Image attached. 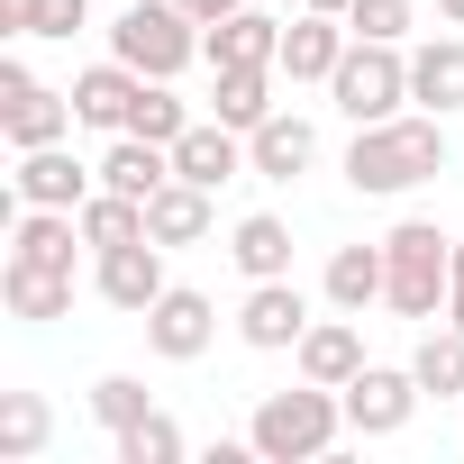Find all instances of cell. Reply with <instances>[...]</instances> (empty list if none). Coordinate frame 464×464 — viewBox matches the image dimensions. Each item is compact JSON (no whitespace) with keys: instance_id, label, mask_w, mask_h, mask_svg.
<instances>
[{"instance_id":"cell-21","label":"cell","mask_w":464,"mask_h":464,"mask_svg":"<svg viewBox=\"0 0 464 464\" xmlns=\"http://www.w3.org/2000/svg\"><path fill=\"white\" fill-rule=\"evenodd\" d=\"M209 64H283V19L265 10H227L209 28Z\"/></svg>"},{"instance_id":"cell-38","label":"cell","mask_w":464,"mask_h":464,"mask_svg":"<svg viewBox=\"0 0 464 464\" xmlns=\"http://www.w3.org/2000/svg\"><path fill=\"white\" fill-rule=\"evenodd\" d=\"M437 10H446V28H464V0H437Z\"/></svg>"},{"instance_id":"cell-10","label":"cell","mask_w":464,"mask_h":464,"mask_svg":"<svg viewBox=\"0 0 464 464\" xmlns=\"http://www.w3.org/2000/svg\"><path fill=\"white\" fill-rule=\"evenodd\" d=\"M301 328H310V301H301V283H292V274L256 283V292H246V310H237V337H246L256 355H283V346H301Z\"/></svg>"},{"instance_id":"cell-16","label":"cell","mask_w":464,"mask_h":464,"mask_svg":"<svg viewBox=\"0 0 464 464\" xmlns=\"http://www.w3.org/2000/svg\"><path fill=\"white\" fill-rule=\"evenodd\" d=\"M164 182H173V146H155V137L119 128V146L101 155V191H128V200H155Z\"/></svg>"},{"instance_id":"cell-7","label":"cell","mask_w":464,"mask_h":464,"mask_svg":"<svg viewBox=\"0 0 464 464\" xmlns=\"http://www.w3.org/2000/svg\"><path fill=\"white\" fill-rule=\"evenodd\" d=\"M10 191H19L28 209H82V200L101 191V164H73V146H64V137H55V146H19Z\"/></svg>"},{"instance_id":"cell-17","label":"cell","mask_w":464,"mask_h":464,"mask_svg":"<svg viewBox=\"0 0 464 464\" xmlns=\"http://www.w3.org/2000/svg\"><path fill=\"white\" fill-rule=\"evenodd\" d=\"M137 82H146V73H137V64H119V55H110V64H92V73H73V119H82V128H128Z\"/></svg>"},{"instance_id":"cell-20","label":"cell","mask_w":464,"mask_h":464,"mask_svg":"<svg viewBox=\"0 0 464 464\" xmlns=\"http://www.w3.org/2000/svg\"><path fill=\"white\" fill-rule=\"evenodd\" d=\"M146 237H155V246H200V237H209V191L173 173V182L146 200Z\"/></svg>"},{"instance_id":"cell-25","label":"cell","mask_w":464,"mask_h":464,"mask_svg":"<svg viewBox=\"0 0 464 464\" xmlns=\"http://www.w3.org/2000/svg\"><path fill=\"white\" fill-rule=\"evenodd\" d=\"M46 437H55V419H46V401H37V392H0V464L46 455Z\"/></svg>"},{"instance_id":"cell-28","label":"cell","mask_w":464,"mask_h":464,"mask_svg":"<svg viewBox=\"0 0 464 464\" xmlns=\"http://www.w3.org/2000/svg\"><path fill=\"white\" fill-rule=\"evenodd\" d=\"M410 373H419V392H437V401H464V328L446 319L437 337H419Z\"/></svg>"},{"instance_id":"cell-12","label":"cell","mask_w":464,"mask_h":464,"mask_svg":"<svg viewBox=\"0 0 464 464\" xmlns=\"http://www.w3.org/2000/svg\"><path fill=\"white\" fill-rule=\"evenodd\" d=\"M92 283H101V301H110V310L146 319V310L164 301V246H155V237H137V246H110Z\"/></svg>"},{"instance_id":"cell-26","label":"cell","mask_w":464,"mask_h":464,"mask_svg":"<svg viewBox=\"0 0 464 464\" xmlns=\"http://www.w3.org/2000/svg\"><path fill=\"white\" fill-rule=\"evenodd\" d=\"M146 237V200H128V191H92L82 200V246H137Z\"/></svg>"},{"instance_id":"cell-29","label":"cell","mask_w":464,"mask_h":464,"mask_svg":"<svg viewBox=\"0 0 464 464\" xmlns=\"http://www.w3.org/2000/svg\"><path fill=\"white\" fill-rule=\"evenodd\" d=\"M146 410H155V401H146V382H137V373H101V382H92V419H101L110 437H119V428H137Z\"/></svg>"},{"instance_id":"cell-27","label":"cell","mask_w":464,"mask_h":464,"mask_svg":"<svg viewBox=\"0 0 464 464\" xmlns=\"http://www.w3.org/2000/svg\"><path fill=\"white\" fill-rule=\"evenodd\" d=\"M328 301L337 310H373L382 301V246H337L328 256Z\"/></svg>"},{"instance_id":"cell-18","label":"cell","mask_w":464,"mask_h":464,"mask_svg":"<svg viewBox=\"0 0 464 464\" xmlns=\"http://www.w3.org/2000/svg\"><path fill=\"white\" fill-rule=\"evenodd\" d=\"M310 155H319V137H310V119H292V110H274V119L246 137V164H256L265 182H292V173H310Z\"/></svg>"},{"instance_id":"cell-5","label":"cell","mask_w":464,"mask_h":464,"mask_svg":"<svg viewBox=\"0 0 464 464\" xmlns=\"http://www.w3.org/2000/svg\"><path fill=\"white\" fill-rule=\"evenodd\" d=\"M328 92H337V110H346L355 128L401 119V101H410V55H401V46H382V37H355V46H346V64L328 73Z\"/></svg>"},{"instance_id":"cell-13","label":"cell","mask_w":464,"mask_h":464,"mask_svg":"<svg viewBox=\"0 0 464 464\" xmlns=\"http://www.w3.org/2000/svg\"><path fill=\"white\" fill-rule=\"evenodd\" d=\"M292 355H301V382H328V392H346V382L364 373V328H355V310H346V319H310Z\"/></svg>"},{"instance_id":"cell-30","label":"cell","mask_w":464,"mask_h":464,"mask_svg":"<svg viewBox=\"0 0 464 464\" xmlns=\"http://www.w3.org/2000/svg\"><path fill=\"white\" fill-rule=\"evenodd\" d=\"M119 464H182V428L164 410H146L137 428H119Z\"/></svg>"},{"instance_id":"cell-11","label":"cell","mask_w":464,"mask_h":464,"mask_svg":"<svg viewBox=\"0 0 464 464\" xmlns=\"http://www.w3.org/2000/svg\"><path fill=\"white\" fill-rule=\"evenodd\" d=\"M237 137H246V128H227V119H191V128L173 137V173H182V182H200V191H218V182L256 173Z\"/></svg>"},{"instance_id":"cell-22","label":"cell","mask_w":464,"mask_h":464,"mask_svg":"<svg viewBox=\"0 0 464 464\" xmlns=\"http://www.w3.org/2000/svg\"><path fill=\"white\" fill-rule=\"evenodd\" d=\"M227 256H237V274H246V283H274V274H292V227L256 209V218H237Z\"/></svg>"},{"instance_id":"cell-3","label":"cell","mask_w":464,"mask_h":464,"mask_svg":"<svg viewBox=\"0 0 464 464\" xmlns=\"http://www.w3.org/2000/svg\"><path fill=\"white\" fill-rule=\"evenodd\" d=\"M446 283H455V237H437L428 218H401L382 237V301L401 319H437Z\"/></svg>"},{"instance_id":"cell-33","label":"cell","mask_w":464,"mask_h":464,"mask_svg":"<svg viewBox=\"0 0 464 464\" xmlns=\"http://www.w3.org/2000/svg\"><path fill=\"white\" fill-rule=\"evenodd\" d=\"M92 19V0H37V37H73Z\"/></svg>"},{"instance_id":"cell-9","label":"cell","mask_w":464,"mask_h":464,"mask_svg":"<svg viewBox=\"0 0 464 464\" xmlns=\"http://www.w3.org/2000/svg\"><path fill=\"white\" fill-rule=\"evenodd\" d=\"M209 337H218V310H209V292H191V283H164V301L146 310V346H155L164 364H191V355H209Z\"/></svg>"},{"instance_id":"cell-24","label":"cell","mask_w":464,"mask_h":464,"mask_svg":"<svg viewBox=\"0 0 464 464\" xmlns=\"http://www.w3.org/2000/svg\"><path fill=\"white\" fill-rule=\"evenodd\" d=\"M0 301H10V319H64V310H73V274L0 265Z\"/></svg>"},{"instance_id":"cell-8","label":"cell","mask_w":464,"mask_h":464,"mask_svg":"<svg viewBox=\"0 0 464 464\" xmlns=\"http://www.w3.org/2000/svg\"><path fill=\"white\" fill-rule=\"evenodd\" d=\"M419 401H428L419 373H401V364H364V373L346 382V428H355V437H401Z\"/></svg>"},{"instance_id":"cell-35","label":"cell","mask_w":464,"mask_h":464,"mask_svg":"<svg viewBox=\"0 0 464 464\" xmlns=\"http://www.w3.org/2000/svg\"><path fill=\"white\" fill-rule=\"evenodd\" d=\"M446 319L464 328V237H455V283H446Z\"/></svg>"},{"instance_id":"cell-23","label":"cell","mask_w":464,"mask_h":464,"mask_svg":"<svg viewBox=\"0 0 464 464\" xmlns=\"http://www.w3.org/2000/svg\"><path fill=\"white\" fill-rule=\"evenodd\" d=\"M218 119L256 137L274 119V64H218Z\"/></svg>"},{"instance_id":"cell-14","label":"cell","mask_w":464,"mask_h":464,"mask_svg":"<svg viewBox=\"0 0 464 464\" xmlns=\"http://www.w3.org/2000/svg\"><path fill=\"white\" fill-rule=\"evenodd\" d=\"M346 46H355V28H346V19L301 10V19L283 28V73H292V82H328V73L346 64Z\"/></svg>"},{"instance_id":"cell-36","label":"cell","mask_w":464,"mask_h":464,"mask_svg":"<svg viewBox=\"0 0 464 464\" xmlns=\"http://www.w3.org/2000/svg\"><path fill=\"white\" fill-rule=\"evenodd\" d=\"M182 10H191V19H200V28H218V19H227V10H246V0H182Z\"/></svg>"},{"instance_id":"cell-4","label":"cell","mask_w":464,"mask_h":464,"mask_svg":"<svg viewBox=\"0 0 464 464\" xmlns=\"http://www.w3.org/2000/svg\"><path fill=\"white\" fill-rule=\"evenodd\" d=\"M110 55L137 64L146 82H173L191 55H209V37H200V19L182 0H137V10H119V28H110Z\"/></svg>"},{"instance_id":"cell-34","label":"cell","mask_w":464,"mask_h":464,"mask_svg":"<svg viewBox=\"0 0 464 464\" xmlns=\"http://www.w3.org/2000/svg\"><path fill=\"white\" fill-rule=\"evenodd\" d=\"M0 28H10V37H37V0H0Z\"/></svg>"},{"instance_id":"cell-2","label":"cell","mask_w":464,"mask_h":464,"mask_svg":"<svg viewBox=\"0 0 464 464\" xmlns=\"http://www.w3.org/2000/svg\"><path fill=\"white\" fill-rule=\"evenodd\" d=\"M337 428H346V392H328V382L265 392V401H256V419H246V437H256V455H265V464H310V455H328V446H337Z\"/></svg>"},{"instance_id":"cell-32","label":"cell","mask_w":464,"mask_h":464,"mask_svg":"<svg viewBox=\"0 0 464 464\" xmlns=\"http://www.w3.org/2000/svg\"><path fill=\"white\" fill-rule=\"evenodd\" d=\"M346 28H355V37L401 46V37H410V0H355V10H346Z\"/></svg>"},{"instance_id":"cell-37","label":"cell","mask_w":464,"mask_h":464,"mask_svg":"<svg viewBox=\"0 0 464 464\" xmlns=\"http://www.w3.org/2000/svg\"><path fill=\"white\" fill-rule=\"evenodd\" d=\"M301 10H328V19H346V10H355V0H301Z\"/></svg>"},{"instance_id":"cell-19","label":"cell","mask_w":464,"mask_h":464,"mask_svg":"<svg viewBox=\"0 0 464 464\" xmlns=\"http://www.w3.org/2000/svg\"><path fill=\"white\" fill-rule=\"evenodd\" d=\"M410 101L419 110H464V37H428L419 55H410Z\"/></svg>"},{"instance_id":"cell-6","label":"cell","mask_w":464,"mask_h":464,"mask_svg":"<svg viewBox=\"0 0 464 464\" xmlns=\"http://www.w3.org/2000/svg\"><path fill=\"white\" fill-rule=\"evenodd\" d=\"M64 128H82V119H73V92H46V82L10 55V64H0V137H10V146H55Z\"/></svg>"},{"instance_id":"cell-1","label":"cell","mask_w":464,"mask_h":464,"mask_svg":"<svg viewBox=\"0 0 464 464\" xmlns=\"http://www.w3.org/2000/svg\"><path fill=\"white\" fill-rule=\"evenodd\" d=\"M446 173V119L437 110H419V119H373V128H355V146H346V182L355 191H419V182H437Z\"/></svg>"},{"instance_id":"cell-15","label":"cell","mask_w":464,"mask_h":464,"mask_svg":"<svg viewBox=\"0 0 464 464\" xmlns=\"http://www.w3.org/2000/svg\"><path fill=\"white\" fill-rule=\"evenodd\" d=\"M73 237H82V209H28V200H19V227H10V265H37V274H73Z\"/></svg>"},{"instance_id":"cell-31","label":"cell","mask_w":464,"mask_h":464,"mask_svg":"<svg viewBox=\"0 0 464 464\" xmlns=\"http://www.w3.org/2000/svg\"><path fill=\"white\" fill-rule=\"evenodd\" d=\"M128 128H137V137H155V146H173V137L191 128V110H182L164 82H137V110H128Z\"/></svg>"}]
</instances>
